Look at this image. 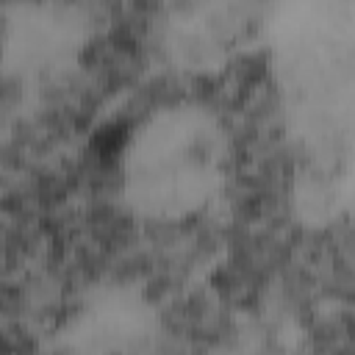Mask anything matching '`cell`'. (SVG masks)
Instances as JSON below:
<instances>
[{
	"label": "cell",
	"mask_w": 355,
	"mask_h": 355,
	"mask_svg": "<svg viewBox=\"0 0 355 355\" xmlns=\"http://www.w3.org/2000/svg\"><path fill=\"white\" fill-rule=\"evenodd\" d=\"M125 191L136 211L186 216L216 194L225 178V136L200 105H172L125 141Z\"/></svg>",
	"instance_id": "obj_1"
},
{
	"label": "cell",
	"mask_w": 355,
	"mask_h": 355,
	"mask_svg": "<svg viewBox=\"0 0 355 355\" xmlns=\"http://www.w3.org/2000/svg\"><path fill=\"white\" fill-rule=\"evenodd\" d=\"M83 42L86 25L69 6L19 3L6 19V72L42 83L69 69Z\"/></svg>",
	"instance_id": "obj_2"
},
{
	"label": "cell",
	"mask_w": 355,
	"mask_h": 355,
	"mask_svg": "<svg viewBox=\"0 0 355 355\" xmlns=\"http://www.w3.org/2000/svg\"><path fill=\"white\" fill-rule=\"evenodd\" d=\"M255 8L258 0H164V47L183 67H216L247 36Z\"/></svg>",
	"instance_id": "obj_3"
}]
</instances>
